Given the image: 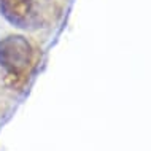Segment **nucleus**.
I'll return each instance as SVG.
<instances>
[{
    "instance_id": "f257e3e1",
    "label": "nucleus",
    "mask_w": 151,
    "mask_h": 151,
    "mask_svg": "<svg viewBox=\"0 0 151 151\" xmlns=\"http://www.w3.org/2000/svg\"><path fill=\"white\" fill-rule=\"evenodd\" d=\"M37 60L38 51L27 37L10 34L0 38V67L5 70L6 81L27 84Z\"/></svg>"
},
{
    "instance_id": "f03ea898",
    "label": "nucleus",
    "mask_w": 151,
    "mask_h": 151,
    "mask_svg": "<svg viewBox=\"0 0 151 151\" xmlns=\"http://www.w3.org/2000/svg\"><path fill=\"white\" fill-rule=\"evenodd\" d=\"M0 16L21 30H37L43 26L37 0H0Z\"/></svg>"
}]
</instances>
